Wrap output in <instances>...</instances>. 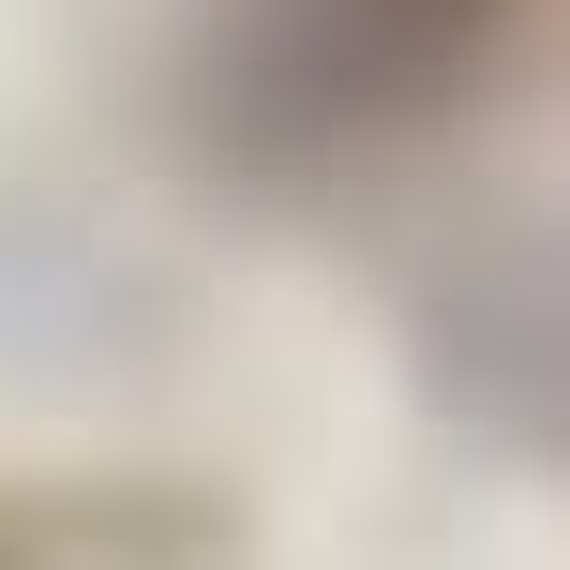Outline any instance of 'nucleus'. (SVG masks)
<instances>
[{
    "instance_id": "1",
    "label": "nucleus",
    "mask_w": 570,
    "mask_h": 570,
    "mask_svg": "<svg viewBox=\"0 0 570 570\" xmlns=\"http://www.w3.org/2000/svg\"><path fill=\"white\" fill-rule=\"evenodd\" d=\"M465 16L481 0H256V60L271 90H315V106H405V90L451 76Z\"/></svg>"
}]
</instances>
